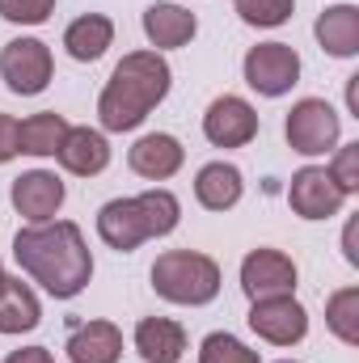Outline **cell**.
<instances>
[{
  "label": "cell",
  "instance_id": "cell-1",
  "mask_svg": "<svg viewBox=\"0 0 359 363\" xmlns=\"http://www.w3.org/2000/svg\"><path fill=\"white\" fill-rule=\"evenodd\" d=\"M13 258H17V267L30 274L34 283H43V291L55 296V300L81 296L93 279V254L72 220H55V224L47 220V224L21 228L13 237Z\"/></svg>",
  "mask_w": 359,
  "mask_h": 363
},
{
  "label": "cell",
  "instance_id": "cell-2",
  "mask_svg": "<svg viewBox=\"0 0 359 363\" xmlns=\"http://www.w3.org/2000/svg\"><path fill=\"white\" fill-rule=\"evenodd\" d=\"M174 85L170 64L161 60V51H131L118 60V68L110 72L106 89L97 97V118L106 131H136L153 106L165 101V93Z\"/></svg>",
  "mask_w": 359,
  "mask_h": 363
},
{
  "label": "cell",
  "instance_id": "cell-3",
  "mask_svg": "<svg viewBox=\"0 0 359 363\" xmlns=\"http://www.w3.org/2000/svg\"><path fill=\"white\" fill-rule=\"evenodd\" d=\"M178 220H182L178 194L157 186V190H144V194H131V199H110L97 211V237L110 250L131 254L148 237H170L178 228Z\"/></svg>",
  "mask_w": 359,
  "mask_h": 363
},
{
  "label": "cell",
  "instance_id": "cell-4",
  "mask_svg": "<svg viewBox=\"0 0 359 363\" xmlns=\"http://www.w3.org/2000/svg\"><path fill=\"white\" fill-rule=\"evenodd\" d=\"M153 287L170 304H211L220 296V267L207 254L194 250H170L153 262Z\"/></svg>",
  "mask_w": 359,
  "mask_h": 363
},
{
  "label": "cell",
  "instance_id": "cell-5",
  "mask_svg": "<svg viewBox=\"0 0 359 363\" xmlns=\"http://www.w3.org/2000/svg\"><path fill=\"white\" fill-rule=\"evenodd\" d=\"M338 131H343V123H338L334 106L321 97L296 101L283 123V135H287L292 152H300V157H326L330 148H338Z\"/></svg>",
  "mask_w": 359,
  "mask_h": 363
},
{
  "label": "cell",
  "instance_id": "cell-6",
  "mask_svg": "<svg viewBox=\"0 0 359 363\" xmlns=\"http://www.w3.org/2000/svg\"><path fill=\"white\" fill-rule=\"evenodd\" d=\"M51 72H55V60H51V47L43 38H13V43H4L0 77H4V85L17 97L43 93L51 85Z\"/></svg>",
  "mask_w": 359,
  "mask_h": 363
},
{
  "label": "cell",
  "instance_id": "cell-7",
  "mask_svg": "<svg viewBox=\"0 0 359 363\" xmlns=\"http://www.w3.org/2000/svg\"><path fill=\"white\" fill-rule=\"evenodd\" d=\"M245 85L263 97H283L300 81V55L287 43H258L245 55Z\"/></svg>",
  "mask_w": 359,
  "mask_h": 363
},
{
  "label": "cell",
  "instance_id": "cell-8",
  "mask_svg": "<svg viewBox=\"0 0 359 363\" xmlns=\"http://www.w3.org/2000/svg\"><path fill=\"white\" fill-rule=\"evenodd\" d=\"M250 330L270 347H296L309 334V313L296 296H267V300H254Z\"/></svg>",
  "mask_w": 359,
  "mask_h": 363
},
{
  "label": "cell",
  "instance_id": "cell-9",
  "mask_svg": "<svg viewBox=\"0 0 359 363\" xmlns=\"http://www.w3.org/2000/svg\"><path fill=\"white\" fill-rule=\"evenodd\" d=\"M287 203L300 220H330L343 211L347 194L338 190V182L330 178V169L321 165H304L292 174V186H287Z\"/></svg>",
  "mask_w": 359,
  "mask_h": 363
},
{
  "label": "cell",
  "instance_id": "cell-10",
  "mask_svg": "<svg viewBox=\"0 0 359 363\" xmlns=\"http://www.w3.org/2000/svg\"><path fill=\"white\" fill-rule=\"evenodd\" d=\"M203 135L216 144V148H245L254 135H258V110L237 97V93H224L207 106L203 114Z\"/></svg>",
  "mask_w": 359,
  "mask_h": 363
},
{
  "label": "cell",
  "instance_id": "cell-11",
  "mask_svg": "<svg viewBox=\"0 0 359 363\" xmlns=\"http://www.w3.org/2000/svg\"><path fill=\"white\" fill-rule=\"evenodd\" d=\"M241 291L250 300L292 296L296 291V262L279 250H250L241 262Z\"/></svg>",
  "mask_w": 359,
  "mask_h": 363
},
{
  "label": "cell",
  "instance_id": "cell-12",
  "mask_svg": "<svg viewBox=\"0 0 359 363\" xmlns=\"http://www.w3.org/2000/svg\"><path fill=\"white\" fill-rule=\"evenodd\" d=\"M17 216H26L30 224H47L55 220V211L64 207V182L47 169H30L21 178H13V190H9Z\"/></svg>",
  "mask_w": 359,
  "mask_h": 363
},
{
  "label": "cell",
  "instance_id": "cell-13",
  "mask_svg": "<svg viewBox=\"0 0 359 363\" xmlns=\"http://www.w3.org/2000/svg\"><path fill=\"white\" fill-rule=\"evenodd\" d=\"M182 161H186V148H182L174 135H165V131L136 140V148L127 152L131 174H140V178H148V182L174 178V174L182 169Z\"/></svg>",
  "mask_w": 359,
  "mask_h": 363
},
{
  "label": "cell",
  "instance_id": "cell-14",
  "mask_svg": "<svg viewBox=\"0 0 359 363\" xmlns=\"http://www.w3.org/2000/svg\"><path fill=\"white\" fill-rule=\"evenodd\" d=\"M60 165L68 169V174H77V178H97L106 165H110V144H106V135L101 131H93V127H68V135H64V144H60Z\"/></svg>",
  "mask_w": 359,
  "mask_h": 363
},
{
  "label": "cell",
  "instance_id": "cell-15",
  "mask_svg": "<svg viewBox=\"0 0 359 363\" xmlns=\"http://www.w3.org/2000/svg\"><path fill=\"white\" fill-rule=\"evenodd\" d=\"M199 21L194 13H186L182 4H170V0H157L144 9V34L157 51H174V47H186L194 38Z\"/></svg>",
  "mask_w": 359,
  "mask_h": 363
},
{
  "label": "cell",
  "instance_id": "cell-16",
  "mask_svg": "<svg viewBox=\"0 0 359 363\" xmlns=\"http://www.w3.org/2000/svg\"><path fill=\"white\" fill-rule=\"evenodd\" d=\"M136 351L144 363H182L186 355V330L170 317H144L136 325Z\"/></svg>",
  "mask_w": 359,
  "mask_h": 363
},
{
  "label": "cell",
  "instance_id": "cell-17",
  "mask_svg": "<svg viewBox=\"0 0 359 363\" xmlns=\"http://www.w3.org/2000/svg\"><path fill=\"white\" fill-rule=\"evenodd\" d=\"M321 51H330L334 60H351L359 51V9L355 4H330L317 26H313Z\"/></svg>",
  "mask_w": 359,
  "mask_h": 363
},
{
  "label": "cell",
  "instance_id": "cell-18",
  "mask_svg": "<svg viewBox=\"0 0 359 363\" xmlns=\"http://www.w3.org/2000/svg\"><path fill=\"white\" fill-rule=\"evenodd\" d=\"M241 190H245L241 169L228 165V161H211V165H203L199 178H194V199H199V207H207V211H228V207H237V203H241Z\"/></svg>",
  "mask_w": 359,
  "mask_h": 363
},
{
  "label": "cell",
  "instance_id": "cell-19",
  "mask_svg": "<svg viewBox=\"0 0 359 363\" xmlns=\"http://www.w3.org/2000/svg\"><path fill=\"white\" fill-rule=\"evenodd\" d=\"M123 355V330L114 321H89L72 330L68 338V359L72 363H118Z\"/></svg>",
  "mask_w": 359,
  "mask_h": 363
},
{
  "label": "cell",
  "instance_id": "cell-20",
  "mask_svg": "<svg viewBox=\"0 0 359 363\" xmlns=\"http://www.w3.org/2000/svg\"><path fill=\"white\" fill-rule=\"evenodd\" d=\"M110 43H114V21L101 17V13H85V17H77V21L64 30V47H68V55H72L77 64L101 60Z\"/></svg>",
  "mask_w": 359,
  "mask_h": 363
},
{
  "label": "cell",
  "instance_id": "cell-21",
  "mask_svg": "<svg viewBox=\"0 0 359 363\" xmlns=\"http://www.w3.org/2000/svg\"><path fill=\"white\" fill-rule=\"evenodd\" d=\"M38 321H43L38 296L21 279L4 274V283H0V334H30Z\"/></svg>",
  "mask_w": 359,
  "mask_h": 363
},
{
  "label": "cell",
  "instance_id": "cell-22",
  "mask_svg": "<svg viewBox=\"0 0 359 363\" xmlns=\"http://www.w3.org/2000/svg\"><path fill=\"white\" fill-rule=\"evenodd\" d=\"M64 135H68V118L64 114H55V110L30 114L26 123H17V152H26V157H55Z\"/></svg>",
  "mask_w": 359,
  "mask_h": 363
},
{
  "label": "cell",
  "instance_id": "cell-23",
  "mask_svg": "<svg viewBox=\"0 0 359 363\" xmlns=\"http://www.w3.org/2000/svg\"><path fill=\"white\" fill-rule=\"evenodd\" d=\"M326 325L338 342L359 347V287H338L326 300Z\"/></svg>",
  "mask_w": 359,
  "mask_h": 363
},
{
  "label": "cell",
  "instance_id": "cell-24",
  "mask_svg": "<svg viewBox=\"0 0 359 363\" xmlns=\"http://www.w3.org/2000/svg\"><path fill=\"white\" fill-rule=\"evenodd\" d=\"M233 9L241 13L245 26H258V30H275L292 17L296 0H233Z\"/></svg>",
  "mask_w": 359,
  "mask_h": 363
},
{
  "label": "cell",
  "instance_id": "cell-25",
  "mask_svg": "<svg viewBox=\"0 0 359 363\" xmlns=\"http://www.w3.org/2000/svg\"><path fill=\"white\" fill-rule=\"evenodd\" d=\"M199 363H263V359H258V351H250L233 334H207L203 347H199Z\"/></svg>",
  "mask_w": 359,
  "mask_h": 363
},
{
  "label": "cell",
  "instance_id": "cell-26",
  "mask_svg": "<svg viewBox=\"0 0 359 363\" xmlns=\"http://www.w3.org/2000/svg\"><path fill=\"white\" fill-rule=\"evenodd\" d=\"M55 13V0H0V17L13 26H43Z\"/></svg>",
  "mask_w": 359,
  "mask_h": 363
},
{
  "label": "cell",
  "instance_id": "cell-27",
  "mask_svg": "<svg viewBox=\"0 0 359 363\" xmlns=\"http://www.w3.org/2000/svg\"><path fill=\"white\" fill-rule=\"evenodd\" d=\"M330 178L338 182L343 194H355L359 190V144L338 148V157H334V165H330Z\"/></svg>",
  "mask_w": 359,
  "mask_h": 363
},
{
  "label": "cell",
  "instance_id": "cell-28",
  "mask_svg": "<svg viewBox=\"0 0 359 363\" xmlns=\"http://www.w3.org/2000/svg\"><path fill=\"white\" fill-rule=\"evenodd\" d=\"M17 157V118L0 114V165H9Z\"/></svg>",
  "mask_w": 359,
  "mask_h": 363
},
{
  "label": "cell",
  "instance_id": "cell-29",
  "mask_svg": "<svg viewBox=\"0 0 359 363\" xmlns=\"http://www.w3.org/2000/svg\"><path fill=\"white\" fill-rule=\"evenodd\" d=\"M4 363H55V355L47 347H21V351H13Z\"/></svg>",
  "mask_w": 359,
  "mask_h": 363
},
{
  "label": "cell",
  "instance_id": "cell-30",
  "mask_svg": "<svg viewBox=\"0 0 359 363\" xmlns=\"http://www.w3.org/2000/svg\"><path fill=\"white\" fill-rule=\"evenodd\" d=\"M343 245H347V262L355 267V262H359V250H355V224H347V237H343Z\"/></svg>",
  "mask_w": 359,
  "mask_h": 363
},
{
  "label": "cell",
  "instance_id": "cell-31",
  "mask_svg": "<svg viewBox=\"0 0 359 363\" xmlns=\"http://www.w3.org/2000/svg\"><path fill=\"white\" fill-rule=\"evenodd\" d=\"M347 106H351V110H359V77H351V81H347Z\"/></svg>",
  "mask_w": 359,
  "mask_h": 363
},
{
  "label": "cell",
  "instance_id": "cell-32",
  "mask_svg": "<svg viewBox=\"0 0 359 363\" xmlns=\"http://www.w3.org/2000/svg\"><path fill=\"white\" fill-rule=\"evenodd\" d=\"M275 363H296V359H275Z\"/></svg>",
  "mask_w": 359,
  "mask_h": 363
},
{
  "label": "cell",
  "instance_id": "cell-33",
  "mask_svg": "<svg viewBox=\"0 0 359 363\" xmlns=\"http://www.w3.org/2000/svg\"><path fill=\"white\" fill-rule=\"evenodd\" d=\"M0 283H4V267H0Z\"/></svg>",
  "mask_w": 359,
  "mask_h": 363
}]
</instances>
